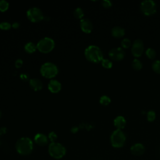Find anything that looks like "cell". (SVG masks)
Wrapping results in <instances>:
<instances>
[{"label":"cell","mask_w":160,"mask_h":160,"mask_svg":"<svg viewBox=\"0 0 160 160\" xmlns=\"http://www.w3.org/2000/svg\"><path fill=\"white\" fill-rule=\"evenodd\" d=\"M114 125L118 129H123L126 124V119L122 116H118L114 119Z\"/></svg>","instance_id":"14"},{"label":"cell","mask_w":160,"mask_h":160,"mask_svg":"<svg viewBox=\"0 0 160 160\" xmlns=\"http://www.w3.org/2000/svg\"><path fill=\"white\" fill-rule=\"evenodd\" d=\"M26 14L28 19L33 22H39L42 20L44 18L42 11L37 7H32L29 8Z\"/></svg>","instance_id":"8"},{"label":"cell","mask_w":160,"mask_h":160,"mask_svg":"<svg viewBox=\"0 0 160 160\" xmlns=\"http://www.w3.org/2000/svg\"><path fill=\"white\" fill-rule=\"evenodd\" d=\"M12 28H18L19 26V22H14V23L12 24Z\"/></svg>","instance_id":"32"},{"label":"cell","mask_w":160,"mask_h":160,"mask_svg":"<svg viewBox=\"0 0 160 160\" xmlns=\"http://www.w3.org/2000/svg\"><path fill=\"white\" fill-rule=\"evenodd\" d=\"M125 34V30L120 26H114L111 29V34L113 37L119 38L122 37Z\"/></svg>","instance_id":"17"},{"label":"cell","mask_w":160,"mask_h":160,"mask_svg":"<svg viewBox=\"0 0 160 160\" xmlns=\"http://www.w3.org/2000/svg\"><path fill=\"white\" fill-rule=\"evenodd\" d=\"M140 9L144 15L151 16L156 12L157 5L152 0H144L140 4Z\"/></svg>","instance_id":"7"},{"label":"cell","mask_w":160,"mask_h":160,"mask_svg":"<svg viewBox=\"0 0 160 160\" xmlns=\"http://www.w3.org/2000/svg\"><path fill=\"white\" fill-rule=\"evenodd\" d=\"M22 64H23V62H22V61L21 59H18L16 61V62H15V66H16V67L18 68L21 67L22 65Z\"/></svg>","instance_id":"31"},{"label":"cell","mask_w":160,"mask_h":160,"mask_svg":"<svg viewBox=\"0 0 160 160\" xmlns=\"http://www.w3.org/2000/svg\"><path fill=\"white\" fill-rule=\"evenodd\" d=\"M49 138L52 141V142H53L56 139L57 135L54 132H51L49 134Z\"/></svg>","instance_id":"30"},{"label":"cell","mask_w":160,"mask_h":160,"mask_svg":"<svg viewBox=\"0 0 160 160\" xmlns=\"http://www.w3.org/2000/svg\"><path fill=\"white\" fill-rule=\"evenodd\" d=\"M73 14L75 18L78 19H81L84 16V12L81 8H77L74 10Z\"/></svg>","instance_id":"21"},{"label":"cell","mask_w":160,"mask_h":160,"mask_svg":"<svg viewBox=\"0 0 160 160\" xmlns=\"http://www.w3.org/2000/svg\"><path fill=\"white\" fill-rule=\"evenodd\" d=\"M121 45L122 46V48L127 49L128 48L130 47L131 46V41L128 38H124L121 42Z\"/></svg>","instance_id":"27"},{"label":"cell","mask_w":160,"mask_h":160,"mask_svg":"<svg viewBox=\"0 0 160 160\" xmlns=\"http://www.w3.org/2000/svg\"><path fill=\"white\" fill-rule=\"evenodd\" d=\"M145 53H146V56L149 59H153L156 57V52L155 50L152 48H148L146 50Z\"/></svg>","instance_id":"20"},{"label":"cell","mask_w":160,"mask_h":160,"mask_svg":"<svg viewBox=\"0 0 160 160\" xmlns=\"http://www.w3.org/2000/svg\"><path fill=\"white\" fill-rule=\"evenodd\" d=\"M36 45H35L34 43L32 42H29L26 43L24 46V49L28 53H32L36 51Z\"/></svg>","instance_id":"18"},{"label":"cell","mask_w":160,"mask_h":160,"mask_svg":"<svg viewBox=\"0 0 160 160\" xmlns=\"http://www.w3.org/2000/svg\"><path fill=\"white\" fill-rule=\"evenodd\" d=\"M108 54L112 60L119 61L123 59L125 56V52L122 48L117 47L112 48L109 51Z\"/></svg>","instance_id":"9"},{"label":"cell","mask_w":160,"mask_h":160,"mask_svg":"<svg viewBox=\"0 0 160 160\" xmlns=\"http://www.w3.org/2000/svg\"><path fill=\"white\" fill-rule=\"evenodd\" d=\"M110 139L111 145L114 148H119L124 146L126 142V137L122 130L117 129L112 132Z\"/></svg>","instance_id":"3"},{"label":"cell","mask_w":160,"mask_h":160,"mask_svg":"<svg viewBox=\"0 0 160 160\" xmlns=\"http://www.w3.org/2000/svg\"><path fill=\"white\" fill-rule=\"evenodd\" d=\"M131 152L135 156H141L142 155L145 151L144 146L141 143H136L133 144L130 149Z\"/></svg>","instance_id":"12"},{"label":"cell","mask_w":160,"mask_h":160,"mask_svg":"<svg viewBox=\"0 0 160 160\" xmlns=\"http://www.w3.org/2000/svg\"><path fill=\"white\" fill-rule=\"evenodd\" d=\"M48 151L53 158L61 159L66 154V148L61 144L53 142L49 145Z\"/></svg>","instance_id":"4"},{"label":"cell","mask_w":160,"mask_h":160,"mask_svg":"<svg viewBox=\"0 0 160 160\" xmlns=\"http://www.w3.org/2000/svg\"><path fill=\"white\" fill-rule=\"evenodd\" d=\"M48 89L53 93L58 92L61 89V84L58 80L52 79L51 80L48 85Z\"/></svg>","instance_id":"13"},{"label":"cell","mask_w":160,"mask_h":160,"mask_svg":"<svg viewBox=\"0 0 160 160\" xmlns=\"http://www.w3.org/2000/svg\"><path fill=\"white\" fill-rule=\"evenodd\" d=\"M34 141L39 146H45L47 144L48 140L46 135L41 133H38L34 136Z\"/></svg>","instance_id":"15"},{"label":"cell","mask_w":160,"mask_h":160,"mask_svg":"<svg viewBox=\"0 0 160 160\" xmlns=\"http://www.w3.org/2000/svg\"><path fill=\"white\" fill-rule=\"evenodd\" d=\"M144 51V43L140 39H136L132 45L131 52L134 57H139Z\"/></svg>","instance_id":"10"},{"label":"cell","mask_w":160,"mask_h":160,"mask_svg":"<svg viewBox=\"0 0 160 160\" xmlns=\"http://www.w3.org/2000/svg\"><path fill=\"white\" fill-rule=\"evenodd\" d=\"M101 4L104 8H108L112 6V2L109 0H103L101 1Z\"/></svg>","instance_id":"29"},{"label":"cell","mask_w":160,"mask_h":160,"mask_svg":"<svg viewBox=\"0 0 160 160\" xmlns=\"http://www.w3.org/2000/svg\"><path fill=\"white\" fill-rule=\"evenodd\" d=\"M86 59L94 63L99 62L103 59V54L101 49L95 45H90L84 51Z\"/></svg>","instance_id":"1"},{"label":"cell","mask_w":160,"mask_h":160,"mask_svg":"<svg viewBox=\"0 0 160 160\" xmlns=\"http://www.w3.org/2000/svg\"><path fill=\"white\" fill-rule=\"evenodd\" d=\"M1 111H0V118H1Z\"/></svg>","instance_id":"33"},{"label":"cell","mask_w":160,"mask_h":160,"mask_svg":"<svg viewBox=\"0 0 160 160\" xmlns=\"http://www.w3.org/2000/svg\"><path fill=\"white\" fill-rule=\"evenodd\" d=\"M29 85L34 91H39L42 88V81L38 78H32L29 80Z\"/></svg>","instance_id":"16"},{"label":"cell","mask_w":160,"mask_h":160,"mask_svg":"<svg viewBox=\"0 0 160 160\" xmlns=\"http://www.w3.org/2000/svg\"><path fill=\"white\" fill-rule=\"evenodd\" d=\"M11 24L8 22H1L0 23V29L2 30H8L11 28Z\"/></svg>","instance_id":"28"},{"label":"cell","mask_w":160,"mask_h":160,"mask_svg":"<svg viewBox=\"0 0 160 160\" xmlns=\"http://www.w3.org/2000/svg\"><path fill=\"white\" fill-rule=\"evenodd\" d=\"M80 26L81 30L86 33H90L92 30V24L91 21L87 18L81 19Z\"/></svg>","instance_id":"11"},{"label":"cell","mask_w":160,"mask_h":160,"mask_svg":"<svg viewBox=\"0 0 160 160\" xmlns=\"http://www.w3.org/2000/svg\"><path fill=\"white\" fill-rule=\"evenodd\" d=\"M152 69L155 72L160 74V60H156L152 62Z\"/></svg>","instance_id":"23"},{"label":"cell","mask_w":160,"mask_h":160,"mask_svg":"<svg viewBox=\"0 0 160 160\" xmlns=\"http://www.w3.org/2000/svg\"><path fill=\"white\" fill-rule=\"evenodd\" d=\"M40 71L42 76L46 78H52L58 74V69L54 63L47 62L41 66Z\"/></svg>","instance_id":"6"},{"label":"cell","mask_w":160,"mask_h":160,"mask_svg":"<svg viewBox=\"0 0 160 160\" xmlns=\"http://www.w3.org/2000/svg\"><path fill=\"white\" fill-rule=\"evenodd\" d=\"M16 149L19 154L21 155H28L32 151V141L29 138H21L17 141L16 144Z\"/></svg>","instance_id":"2"},{"label":"cell","mask_w":160,"mask_h":160,"mask_svg":"<svg viewBox=\"0 0 160 160\" xmlns=\"http://www.w3.org/2000/svg\"><path fill=\"white\" fill-rule=\"evenodd\" d=\"M101 64H102V66L106 69H110L112 66V62L108 59H103L101 61Z\"/></svg>","instance_id":"25"},{"label":"cell","mask_w":160,"mask_h":160,"mask_svg":"<svg viewBox=\"0 0 160 160\" xmlns=\"http://www.w3.org/2000/svg\"><path fill=\"white\" fill-rule=\"evenodd\" d=\"M132 67L134 70L139 71L142 67V64L138 59H134L132 62Z\"/></svg>","instance_id":"19"},{"label":"cell","mask_w":160,"mask_h":160,"mask_svg":"<svg viewBox=\"0 0 160 160\" xmlns=\"http://www.w3.org/2000/svg\"><path fill=\"white\" fill-rule=\"evenodd\" d=\"M99 102L102 105L107 106L111 102V98L109 96H106V95H103L100 98Z\"/></svg>","instance_id":"22"},{"label":"cell","mask_w":160,"mask_h":160,"mask_svg":"<svg viewBox=\"0 0 160 160\" xmlns=\"http://www.w3.org/2000/svg\"><path fill=\"white\" fill-rule=\"evenodd\" d=\"M156 119V112L153 110H150L147 112V119L149 122H152Z\"/></svg>","instance_id":"24"},{"label":"cell","mask_w":160,"mask_h":160,"mask_svg":"<svg viewBox=\"0 0 160 160\" xmlns=\"http://www.w3.org/2000/svg\"><path fill=\"white\" fill-rule=\"evenodd\" d=\"M55 42L54 40L49 37L41 39L37 43V49L41 52L48 53L51 51L54 48Z\"/></svg>","instance_id":"5"},{"label":"cell","mask_w":160,"mask_h":160,"mask_svg":"<svg viewBox=\"0 0 160 160\" xmlns=\"http://www.w3.org/2000/svg\"><path fill=\"white\" fill-rule=\"evenodd\" d=\"M9 8V2L4 0L0 1V11H6Z\"/></svg>","instance_id":"26"}]
</instances>
